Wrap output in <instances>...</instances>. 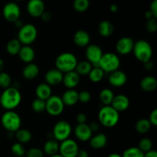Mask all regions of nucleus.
Masks as SVG:
<instances>
[{
  "label": "nucleus",
  "mask_w": 157,
  "mask_h": 157,
  "mask_svg": "<svg viewBox=\"0 0 157 157\" xmlns=\"http://www.w3.org/2000/svg\"><path fill=\"white\" fill-rule=\"evenodd\" d=\"M133 52L135 57L141 62H146L151 59L153 56V49L150 43L144 39L134 42Z\"/></svg>",
  "instance_id": "obj_5"
},
{
  "label": "nucleus",
  "mask_w": 157,
  "mask_h": 157,
  "mask_svg": "<svg viewBox=\"0 0 157 157\" xmlns=\"http://www.w3.org/2000/svg\"><path fill=\"white\" fill-rule=\"evenodd\" d=\"M145 18L148 20V19H150V18H154V17H153V14L150 12V11L148 10L145 12Z\"/></svg>",
  "instance_id": "obj_54"
},
{
  "label": "nucleus",
  "mask_w": 157,
  "mask_h": 157,
  "mask_svg": "<svg viewBox=\"0 0 157 157\" xmlns=\"http://www.w3.org/2000/svg\"><path fill=\"white\" fill-rule=\"evenodd\" d=\"M27 12L34 18H39L44 12V3L42 0H29L27 3Z\"/></svg>",
  "instance_id": "obj_14"
},
{
  "label": "nucleus",
  "mask_w": 157,
  "mask_h": 157,
  "mask_svg": "<svg viewBox=\"0 0 157 157\" xmlns=\"http://www.w3.org/2000/svg\"><path fill=\"white\" fill-rule=\"evenodd\" d=\"M64 109V104L59 95H52L45 101V111L52 116L61 115Z\"/></svg>",
  "instance_id": "obj_9"
},
{
  "label": "nucleus",
  "mask_w": 157,
  "mask_h": 157,
  "mask_svg": "<svg viewBox=\"0 0 157 157\" xmlns=\"http://www.w3.org/2000/svg\"><path fill=\"white\" fill-rule=\"evenodd\" d=\"M19 58L25 63H31L33 62L35 58V52L32 47L30 46H21L19 52H18Z\"/></svg>",
  "instance_id": "obj_20"
},
{
  "label": "nucleus",
  "mask_w": 157,
  "mask_h": 157,
  "mask_svg": "<svg viewBox=\"0 0 157 157\" xmlns=\"http://www.w3.org/2000/svg\"><path fill=\"white\" fill-rule=\"evenodd\" d=\"M91 99V95L89 92L86 90L81 91V92H78V101L82 103H87Z\"/></svg>",
  "instance_id": "obj_42"
},
{
  "label": "nucleus",
  "mask_w": 157,
  "mask_h": 157,
  "mask_svg": "<svg viewBox=\"0 0 157 157\" xmlns=\"http://www.w3.org/2000/svg\"><path fill=\"white\" fill-rule=\"evenodd\" d=\"M15 1H21V0H15Z\"/></svg>",
  "instance_id": "obj_59"
},
{
  "label": "nucleus",
  "mask_w": 157,
  "mask_h": 157,
  "mask_svg": "<svg viewBox=\"0 0 157 157\" xmlns=\"http://www.w3.org/2000/svg\"><path fill=\"white\" fill-rule=\"evenodd\" d=\"M113 97H114V94L113 91L107 88L102 89L99 94V99L104 106H109L111 104Z\"/></svg>",
  "instance_id": "obj_30"
},
{
  "label": "nucleus",
  "mask_w": 157,
  "mask_h": 157,
  "mask_svg": "<svg viewBox=\"0 0 157 157\" xmlns=\"http://www.w3.org/2000/svg\"><path fill=\"white\" fill-rule=\"evenodd\" d=\"M122 157H144V152L138 147H130L124 151Z\"/></svg>",
  "instance_id": "obj_36"
},
{
  "label": "nucleus",
  "mask_w": 157,
  "mask_h": 157,
  "mask_svg": "<svg viewBox=\"0 0 157 157\" xmlns=\"http://www.w3.org/2000/svg\"><path fill=\"white\" fill-rule=\"evenodd\" d=\"M148 120L151 123L152 126H157V109H154L150 114Z\"/></svg>",
  "instance_id": "obj_44"
},
{
  "label": "nucleus",
  "mask_w": 157,
  "mask_h": 157,
  "mask_svg": "<svg viewBox=\"0 0 157 157\" xmlns=\"http://www.w3.org/2000/svg\"><path fill=\"white\" fill-rule=\"evenodd\" d=\"M32 109L35 112H42L45 111V100L35 99L32 103Z\"/></svg>",
  "instance_id": "obj_37"
},
{
  "label": "nucleus",
  "mask_w": 157,
  "mask_h": 157,
  "mask_svg": "<svg viewBox=\"0 0 157 157\" xmlns=\"http://www.w3.org/2000/svg\"><path fill=\"white\" fill-rule=\"evenodd\" d=\"M74 9L78 12H84L90 6L89 0H75L73 3Z\"/></svg>",
  "instance_id": "obj_35"
},
{
  "label": "nucleus",
  "mask_w": 157,
  "mask_h": 157,
  "mask_svg": "<svg viewBox=\"0 0 157 157\" xmlns=\"http://www.w3.org/2000/svg\"><path fill=\"white\" fill-rule=\"evenodd\" d=\"M93 66L88 61H81L78 62L75 71L79 75H87L90 72Z\"/></svg>",
  "instance_id": "obj_33"
},
{
  "label": "nucleus",
  "mask_w": 157,
  "mask_h": 157,
  "mask_svg": "<svg viewBox=\"0 0 157 157\" xmlns=\"http://www.w3.org/2000/svg\"><path fill=\"white\" fill-rule=\"evenodd\" d=\"M104 73L105 72L99 66H94L87 75L92 83H99L104 78Z\"/></svg>",
  "instance_id": "obj_32"
},
{
  "label": "nucleus",
  "mask_w": 157,
  "mask_h": 157,
  "mask_svg": "<svg viewBox=\"0 0 157 157\" xmlns=\"http://www.w3.org/2000/svg\"><path fill=\"white\" fill-rule=\"evenodd\" d=\"M140 87L144 92H151L157 88V80L153 75H147L144 77L140 82Z\"/></svg>",
  "instance_id": "obj_24"
},
{
  "label": "nucleus",
  "mask_w": 157,
  "mask_h": 157,
  "mask_svg": "<svg viewBox=\"0 0 157 157\" xmlns=\"http://www.w3.org/2000/svg\"><path fill=\"white\" fill-rule=\"evenodd\" d=\"M63 75H64V73L55 68V69H50L46 72L44 75V79H45L46 83L49 86H55L62 83Z\"/></svg>",
  "instance_id": "obj_17"
},
{
  "label": "nucleus",
  "mask_w": 157,
  "mask_h": 157,
  "mask_svg": "<svg viewBox=\"0 0 157 157\" xmlns=\"http://www.w3.org/2000/svg\"><path fill=\"white\" fill-rule=\"evenodd\" d=\"M90 146L92 149H101L106 146L107 143V137L104 133H98L95 135H92L90 139Z\"/></svg>",
  "instance_id": "obj_21"
},
{
  "label": "nucleus",
  "mask_w": 157,
  "mask_h": 157,
  "mask_svg": "<svg viewBox=\"0 0 157 157\" xmlns=\"http://www.w3.org/2000/svg\"><path fill=\"white\" fill-rule=\"evenodd\" d=\"M79 151V146L75 140L67 139L59 144V154L63 157H77Z\"/></svg>",
  "instance_id": "obj_10"
},
{
  "label": "nucleus",
  "mask_w": 157,
  "mask_h": 157,
  "mask_svg": "<svg viewBox=\"0 0 157 157\" xmlns=\"http://www.w3.org/2000/svg\"><path fill=\"white\" fill-rule=\"evenodd\" d=\"M134 41L130 37H122L116 44V50L119 54L123 55H128L133 52Z\"/></svg>",
  "instance_id": "obj_13"
},
{
  "label": "nucleus",
  "mask_w": 157,
  "mask_h": 157,
  "mask_svg": "<svg viewBox=\"0 0 157 157\" xmlns=\"http://www.w3.org/2000/svg\"><path fill=\"white\" fill-rule=\"evenodd\" d=\"M38 31L32 24H25L19 29L18 32V39L21 45L30 46L36 40Z\"/></svg>",
  "instance_id": "obj_7"
},
{
  "label": "nucleus",
  "mask_w": 157,
  "mask_h": 157,
  "mask_svg": "<svg viewBox=\"0 0 157 157\" xmlns=\"http://www.w3.org/2000/svg\"><path fill=\"white\" fill-rule=\"evenodd\" d=\"M72 128L70 123L65 120H61L55 125L52 130V136L58 142H62L69 138Z\"/></svg>",
  "instance_id": "obj_8"
},
{
  "label": "nucleus",
  "mask_w": 157,
  "mask_h": 157,
  "mask_svg": "<svg viewBox=\"0 0 157 157\" xmlns=\"http://www.w3.org/2000/svg\"><path fill=\"white\" fill-rule=\"evenodd\" d=\"M41 18L44 22H49L51 20V18H52V15H51V14L48 12H45L44 11L42 13V15H41Z\"/></svg>",
  "instance_id": "obj_47"
},
{
  "label": "nucleus",
  "mask_w": 157,
  "mask_h": 157,
  "mask_svg": "<svg viewBox=\"0 0 157 157\" xmlns=\"http://www.w3.org/2000/svg\"><path fill=\"white\" fill-rule=\"evenodd\" d=\"M13 23H14V25H15V26H16L17 28H19V29L23 26L22 21H21V20H20V18H18V20H16V21Z\"/></svg>",
  "instance_id": "obj_53"
},
{
  "label": "nucleus",
  "mask_w": 157,
  "mask_h": 157,
  "mask_svg": "<svg viewBox=\"0 0 157 157\" xmlns=\"http://www.w3.org/2000/svg\"><path fill=\"white\" fill-rule=\"evenodd\" d=\"M62 83L68 89H75L80 83V75L75 70L66 72L63 75Z\"/></svg>",
  "instance_id": "obj_19"
},
{
  "label": "nucleus",
  "mask_w": 157,
  "mask_h": 157,
  "mask_svg": "<svg viewBox=\"0 0 157 157\" xmlns=\"http://www.w3.org/2000/svg\"><path fill=\"white\" fill-rule=\"evenodd\" d=\"M21 48V43L20 42L18 38H12L9 42L7 43L6 46V50L8 53L11 55H18L20 49Z\"/></svg>",
  "instance_id": "obj_31"
},
{
  "label": "nucleus",
  "mask_w": 157,
  "mask_h": 157,
  "mask_svg": "<svg viewBox=\"0 0 157 157\" xmlns=\"http://www.w3.org/2000/svg\"><path fill=\"white\" fill-rule=\"evenodd\" d=\"M150 11L155 18H157V0H153L150 6Z\"/></svg>",
  "instance_id": "obj_45"
},
{
  "label": "nucleus",
  "mask_w": 157,
  "mask_h": 157,
  "mask_svg": "<svg viewBox=\"0 0 157 157\" xmlns=\"http://www.w3.org/2000/svg\"><path fill=\"white\" fill-rule=\"evenodd\" d=\"M98 120L105 127H113L120 120L119 112L113 109L110 105L104 106L98 112Z\"/></svg>",
  "instance_id": "obj_2"
},
{
  "label": "nucleus",
  "mask_w": 157,
  "mask_h": 157,
  "mask_svg": "<svg viewBox=\"0 0 157 157\" xmlns=\"http://www.w3.org/2000/svg\"><path fill=\"white\" fill-rule=\"evenodd\" d=\"M25 157H44V152L39 148H30L25 152Z\"/></svg>",
  "instance_id": "obj_41"
},
{
  "label": "nucleus",
  "mask_w": 157,
  "mask_h": 157,
  "mask_svg": "<svg viewBox=\"0 0 157 157\" xmlns=\"http://www.w3.org/2000/svg\"><path fill=\"white\" fill-rule=\"evenodd\" d=\"M76 121L78 124L86 123V122H87V115L83 113V112H80L76 115Z\"/></svg>",
  "instance_id": "obj_46"
},
{
  "label": "nucleus",
  "mask_w": 157,
  "mask_h": 157,
  "mask_svg": "<svg viewBox=\"0 0 157 157\" xmlns=\"http://www.w3.org/2000/svg\"><path fill=\"white\" fill-rule=\"evenodd\" d=\"M90 35L84 30H78L74 35V42L79 47H87L90 43Z\"/></svg>",
  "instance_id": "obj_22"
},
{
  "label": "nucleus",
  "mask_w": 157,
  "mask_h": 157,
  "mask_svg": "<svg viewBox=\"0 0 157 157\" xmlns=\"http://www.w3.org/2000/svg\"><path fill=\"white\" fill-rule=\"evenodd\" d=\"M49 157H63L62 155H61V154L59 153H57V154H55V155H50Z\"/></svg>",
  "instance_id": "obj_57"
},
{
  "label": "nucleus",
  "mask_w": 157,
  "mask_h": 157,
  "mask_svg": "<svg viewBox=\"0 0 157 157\" xmlns=\"http://www.w3.org/2000/svg\"><path fill=\"white\" fill-rule=\"evenodd\" d=\"M147 29L149 32H156L157 30V21L156 18H152L150 19L147 20Z\"/></svg>",
  "instance_id": "obj_43"
},
{
  "label": "nucleus",
  "mask_w": 157,
  "mask_h": 157,
  "mask_svg": "<svg viewBox=\"0 0 157 157\" xmlns=\"http://www.w3.org/2000/svg\"><path fill=\"white\" fill-rule=\"evenodd\" d=\"M121 66V60L117 54L107 52L103 54L98 66L106 73H110L117 70Z\"/></svg>",
  "instance_id": "obj_6"
},
{
  "label": "nucleus",
  "mask_w": 157,
  "mask_h": 157,
  "mask_svg": "<svg viewBox=\"0 0 157 157\" xmlns=\"http://www.w3.org/2000/svg\"><path fill=\"white\" fill-rule=\"evenodd\" d=\"M12 84V78L10 75L6 72H0V87L6 89L11 86Z\"/></svg>",
  "instance_id": "obj_39"
},
{
  "label": "nucleus",
  "mask_w": 157,
  "mask_h": 157,
  "mask_svg": "<svg viewBox=\"0 0 157 157\" xmlns=\"http://www.w3.org/2000/svg\"><path fill=\"white\" fill-rule=\"evenodd\" d=\"M75 135L78 140L81 142H87L93 135L89 125L86 123L78 124L75 128Z\"/></svg>",
  "instance_id": "obj_15"
},
{
  "label": "nucleus",
  "mask_w": 157,
  "mask_h": 157,
  "mask_svg": "<svg viewBox=\"0 0 157 157\" xmlns=\"http://www.w3.org/2000/svg\"><path fill=\"white\" fill-rule=\"evenodd\" d=\"M110 106L116 109L117 112H124L127 110L130 106V100L128 97L123 94L114 95Z\"/></svg>",
  "instance_id": "obj_18"
},
{
  "label": "nucleus",
  "mask_w": 157,
  "mask_h": 157,
  "mask_svg": "<svg viewBox=\"0 0 157 157\" xmlns=\"http://www.w3.org/2000/svg\"><path fill=\"white\" fill-rule=\"evenodd\" d=\"M151 123H150L147 119H139L136 123L135 126V129H136V132L139 133H147L151 128Z\"/></svg>",
  "instance_id": "obj_34"
},
{
  "label": "nucleus",
  "mask_w": 157,
  "mask_h": 157,
  "mask_svg": "<svg viewBox=\"0 0 157 157\" xmlns=\"http://www.w3.org/2000/svg\"><path fill=\"white\" fill-rule=\"evenodd\" d=\"M113 24L108 20L101 21L98 26V32L103 37H110L113 34Z\"/></svg>",
  "instance_id": "obj_28"
},
{
  "label": "nucleus",
  "mask_w": 157,
  "mask_h": 157,
  "mask_svg": "<svg viewBox=\"0 0 157 157\" xmlns=\"http://www.w3.org/2000/svg\"><path fill=\"white\" fill-rule=\"evenodd\" d=\"M108 81L109 83L113 87H121L127 83V75L124 72L117 69L110 72Z\"/></svg>",
  "instance_id": "obj_16"
},
{
  "label": "nucleus",
  "mask_w": 157,
  "mask_h": 157,
  "mask_svg": "<svg viewBox=\"0 0 157 157\" xmlns=\"http://www.w3.org/2000/svg\"><path fill=\"white\" fill-rule=\"evenodd\" d=\"M21 10L18 5L13 2L6 3L2 9V15L5 19L9 22H15L20 17Z\"/></svg>",
  "instance_id": "obj_11"
},
{
  "label": "nucleus",
  "mask_w": 157,
  "mask_h": 157,
  "mask_svg": "<svg viewBox=\"0 0 157 157\" xmlns=\"http://www.w3.org/2000/svg\"><path fill=\"white\" fill-rule=\"evenodd\" d=\"M144 68H145L147 70H151L153 69V63L151 61H148L144 62Z\"/></svg>",
  "instance_id": "obj_50"
},
{
  "label": "nucleus",
  "mask_w": 157,
  "mask_h": 157,
  "mask_svg": "<svg viewBox=\"0 0 157 157\" xmlns=\"http://www.w3.org/2000/svg\"><path fill=\"white\" fill-rule=\"evenodd\" d=\"M107 157H122V155H121L119 153H111Z\"/></svg>",
  "instance_id": "obj_56"
},
{
  "label": "nucleus",
  "mask_w": 157,
  "mask_h": 157,
  "mask_svg": "<svg viewBox=\"0 0 157 157\" xmlns=\"http://www.w3.org/2000/svg\"><path fill=\"white\" fill-rule=\"evenodd\" d=\"M39 73V68L35 63H28L22 70V75L28 80H33L38 76Z\"/></svg>",
  "instance_id": "obj_25"
},
{
  "label": "nucleus",
  "mask_w": 157,
  "mask_h": 157,
  "mask_svg": "<svg viewBox=\"0 0 157 157\" xmlns=\"http://www.w3.org/2000/svg\"><path fill=\"white\" fill-rule=\"evenodd\" d=\"M15 135L16 137L18 143H21L22 144L24 143H28L31 141L32 138V132L26 129H21L20 128L18 130L15 132Z\"/></svg>",
  "instance_id": "obj_29"
},
{
  "label": "nucleus",
  "mask_w": 157,
  "mask_h": 157,
  "mask_svg": "<svg viewBox=\"0 0 157 157\" xmlns=\"http://www.w3.org/2000/svg\"><path fill=\"white\" fill-rule=\"evenodd\" d=\"M64 106H72L78 103V92L75 89H67L63 93L61 96Z\"/></svg>",
  "instance_id": "obj_23"
},
{
  "label": "nucleus",
  "mask_w": 157,
  "mask_h": 157,
  "mask_svg": "<svg viewBox=\"0 0 157 157\" xmlns=\"http://www.w3.org/2000/svg\"><path fill=\"white\" fill-rule=\"evenodd\" d=\"M1 123L8 132L14 133L21 128V119L15 111L6 110L2 115Z\"/></svg>",
  "instance_id": "obj_4"
},
{
  "label": "nucleus",
  "mask_w": 157,
  "mask_h": 157,
  "mask_svg": "<svg viewBox=\"0 0 157 157\" xmlns=\"http://www.w3.org/2000/svg\"><path fill=\"white\" fill-rule=\"evenodd\" d=\"M89 126H90L92 132H95V131H98V129H99V126H98V123H91L90 125H89Z\"/></svg>",
  "instance_id": "obj_51"
},
{
  "label": "nucleus",
  "mask_w": 157,
  "mask_h": 157,
  "mask_svg": "<svg viewBox=\"0 0 157 157\" xmlns=\"http://www.w3.org/2000/svg\"><path fill=\"white\" fill-rule=\"evenodd\" d=\"M58 151H59V143L55 139H50L44 143L43 147L44 154L50 156L58 153Z\"/></svg>",
  "instance_id": "obj_27"
},
{
  "label": "nucleus",
  "mask_w": 157,
  "mask_h": 157,
  "mask_svg": "<svg viewBox=\"0 0 157 157\" xmlns=\"http://www.w3.org/2000/svg\"><path fill=\"white\" fill-rule=\"evenodd\" d=\"M11 150L12 152L15 155V157L18 156H23V155H25V149L24 146H23L22 143H14L12 146L11 148Z\"/></svg>",
  "instance_id": "obj_40"
},
{
  "label": "nucleus",
  "mask_w": 157,
  "mask_h": 157,
  "mask_svg": "<svg viewBox=\"0 0 157 157\" xmlns=\"http://www.w3.org/2000/svg\"><path fill=\"white\" fill-rule=\"evenodd\" d=\"M144 157H157L156 151L152 149L151 150L144 153Z\"/></svg>",
  "instance_id": "obj_48"
},
{
  "label": "nucleus",
  "mask_w": 157,
  "mask_h": 157,
  "mask_svg": "<svg viewBox=\"0 0 157 157\" xmlns=\"http://www.w3.org/2000/svg\"><path fill=\"white\" fill-rule=\"evenodd\" d=\"M86 58L87 61L93 66H98L101 57L103 55V51L99 46L95 44L88 45L86 49Z\"/></svg>",
  "instance_id": "obj_12"
},
{
  "label": "nucleus",
  "mask_w": 157,
  "mask_h": 157,
  "mask_svg": "<svg viewBox=\"0 0 157 157\" xmlns=\"http://www.w3.org/2000/svg\"><path fill=\"white\" fill-rule=\"evenodd\" d=\"M21 102V94L17 88L10 86L0 95V105L6 110H13Z\"/></svg>",
  "instance_id": "obj_1"
},
{
  "label": "nucleus",
  "mask_w": 157,
  "mask_h": 157,
  "mask_svg": "<svg viewBox=\"0 0 157 157\" xmlns=\"http://www.w3.org/2000/svg\"><path fill=\"white\" fill-rule=\"evenodd\" d=\"M138 148L144 153L153 149V142L149 138H143L139 142Z\"/></svg>",
  "instance_id": "obj_38"
},
{
  "label": "nucleus",
  "mask_w": 157,
  "mask_h": 157,
  "mask_svg": "<svg viewBox=\"0 0 157 157\" xmlns=\"http://www.w3.org/2000/svg\"><path fill=\"white\" fill-rule=\"evenodd\" d=\"M18 157H25V155H23V156H18Z\"/></svg>",
  "instance_id": "obj_58"
},
{
  "label": "nucleus",
  "mask_w": 157,
  "mask_h": 157,
  "mask_svg": "<svg viewBox=\"0 0 157 157\" xmlns=\"http://www.w3.org/2000/svg\"><path fill=\"white\" fill-rule=\"evenodd\" d=\"M78 62V58L73 53L63 52L56 58L55 66L61 72L66 73L75 70Z\"/></svg>",
  "instance_id": "obj_3"
},
{
  "label": "nucleus",
  "mask_w": 157,
  "mask_h": 157,
  "mask_svg": "<svg viewBox=\"0 0 157 157\" xmlns=\"http://www.w3.org/2000/svg\"><path fill=\"white\" fill-rule=\"evenodd\" d=\"M77 157H89V154L85 149H79Z\"/></svg>",
  "instance_id": "obj_49"
},
{
  "label": "nucleus",
  "mask_w": 157,
  "mask_h": 157,
  "mask_svg": "<svg viewBox=\"0 0 157 157\" xmlns=\"http://www.w3.org/2000/svg\"><path fill=\"white\" fill-rule=\"evenodd\" d=\"M118 6L116 4H112L111 6H110V10L111 11V12H113V13H115V12H117L118 11Z\"/></svg>",
  "instance_id": "obj_52"
},
{
  "label": "nucleus",
  "mask_w": 157,
  "mask_h": 157,
  "mask_svg": "<svg viewBox=\"0 0 157 157\" xmlns=\"http://www.w3.org/2000/svg\"><path fill=\"white\" fill-rule=\"evenodd\" d=\"M4 66H5L4 61H3L2 58H0V72H2V69L3 68H4Z\"/></svg>",
  "instance_id": "obj_55"
},
{
  "label": "nucleus",
  "mask_w": 157,
  "mask_h": 157,
  "mask_svg": "<svg viewBox=\"0 0 157 157\" xmlns=\"http://www.w3.org/2000/svg\"><path fill=\"white\" fill-rule=\"evenodd\" d=\"M35 94H36L37 98L46 101L52 95L51 86H49L46 83H40L35 89Z\"/></svg>",
  "instance_id": "obj_26"
}]
</instances>
